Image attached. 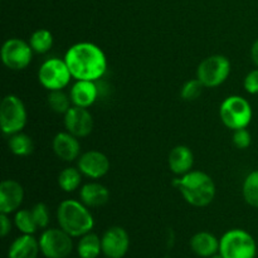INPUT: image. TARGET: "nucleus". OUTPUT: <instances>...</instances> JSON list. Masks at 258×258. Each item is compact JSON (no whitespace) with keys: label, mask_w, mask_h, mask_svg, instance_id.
<instances>
[{"label":"nucleus","mask_w":258,"mask_h":258,"mask_svg":"<svg viewBox=\"0 0 258 258\" xmlns=\"http://www.w3.org/2000/svg\"><path fill=\"white\" fill-rule=\"evenodd\" d=\"M64 60L76 81L96 82L107 70V58L103 50L90 42H81L68 48Z\"/></svg>","instance_id":"f257e3e1"},{"label":"nucleus","mask_w":258,"mask_h":258,"mask_svg":"<svg viewBox=\"0 0 258 258\" xmlns=\"http://www.w3.org/2000/svg\"><path fill=\"white\" fill-rule=\"evenodd\" d=\"M173 185L176 186L186 203L202 208L213 202L216 197V184L208 174L199 170H191L175 179Z\"/></svg>","instance_id":"f03ea898"},{"label":"nucleus","mask_w":258,"mask_h":258,"mask_svg":"<svg viewBox=\"0 0 258 258\" xmlns=\"http://www.w3.org/2000/svg\"><path fill=\"white\" fill-rule=\"evenodd\" d=\"M57 221L60 228L71 237H82L90 233L95 226V219L88 207L82 202L67 199L57 209Z\"/></svg>","instance_id":"7ed1b4c3"},{"label":"nucleus","mask_w":258,"mask_h":258,"mask_svg":"<svg viewBox=\"0 0 258 258\" xmlns=\"http://www.w3.org/2000/svg\"><path fill=\"white\" fill-rule=\"evenodd\" d=\"M219 253L223 258H256L257 243L244 229H231L219 239Z\"/></svg>","instance_id":"20e7f679"},{"label":"nucleus","mask_w":258,"mask_h":258,"mask_svg":"<svg viewBox=\"0 0 258 258\" xmlns=\"http://www.w3.org/2000/svg\"><path fill=\"white\" fill-rule=\"evenodd\" d=\"M219 116L224 126L231 130L246 128L253 117L252 106L242 96H229L219 107Z\"/></svg>","instance_id":"39448f33"},{"label":"nucleus","mask_w":258,"mask_h":258,"mask_svg":"<svg viewBox=\"0 0 258 258\" xmlns=\"http://www.w3.org/2000/svg\"><path fill=\"white\" fill-rule=\"evenodd\" d=\"M27 108L18 96L7 95L0 103V125L3 133L14 135L27 125Z\"/></svg>","instance_id":"423d86ee"},{"label":"nucleus","mask_w":258,"mask_h":258,"mask_svg":"<svg viewBox=\"0 0 258 258\" xmlns=\"http://www.w3.org/2000/svg\"><path fill=\"white\" fill-rule=\"evenodd\" d=\"M231 73V62L226 55H209L201 62L197 70V78L204 87L214 88L224 83Z\"/></svg>","instance_id":"0eeeda50"},{"label":"nucleus","mask_w":258,"mask_h":258,"mask_svg":"<svg viewBox=\"0 0 258 258\" xmlns=\"http://www.w3.org/2000/svg\"><path fill=\"white\" fill-rule=\"evenodd\" d=\"M72 238L62 228L45 229L39 238L40 253L45 258H67L73 251Z\"/></svg>","instance_id":"6e6552de"},{"label":"nucleus","mask_w":258,"mask_h":258,"mask_svg":"<svg viewBox=\"0 0 258 258\" xmlns=\"http://www.w3.org/2000/svg\"><path fill=\"white\" fill-rule=\"evenodd\" d=\"M72 75L64 59L50 58L43 62L38 71V80L40 85L48 91L63 90L70 83Z\"/></svg>","instance_id":"1a4fd4ad"},{"label":"nucleus","mask_w":258,"mask_h":258,"mask_svg":"<svg viewBox=\"0 0 258 258\" xmlns=\"http://www.w3.org/2000/svg\"><path fill=\"white\" fill-rule=\"evenodd\" d=\"M32 58L33 49L30 44L19 38H10L3 44L2 60L9 70H25L32 62Z\"/></svg>","instance_id":"9d476101"},{"label":"nucleus","mask_w":258,"mask_h":258,"mask_svg":"<svg viewBox=\"0 0 258 258\" xmlns=\"http://www.w3.org/2000/svg\"><path fill=\"white\" fill-rule=\"evenodd\" d=\"M102 253L107 258H122L130 248V237L122 227H111L101 238Z\"/></svg>","instance_id":"9b49d317"},{"label":"nucleus","mask_w":258,"mask_h":258,"mask_svg":"<svg viewBox=\"0 0 258 258\" xmlns=\"http://www.w3.org/2000/svg\"><path fill=\"white\" fill-rule=\"evenodd\" d=\"M64 127L76 138H86L93 130L92 113L85 107L72 106L64 115Z\"/></svg>","instance_id":"f8f14e48"},{"label":"nucleus","mask_w":258,"mask_h":258,"mask_svg":"<svg viewBox=\"0 0 258 258\" xmlns=\"http://www.w3.org/2000/svg\"><path fill=\"white\" fill-rule=\"evenodd\" d=\"M78 169L85 176L90 179H100L110 170V160L103 153L90 150L78 158Z\"/></svg>","instance_id":"ddd939ff"},{"label":"nucleus","mask_w":258,"mask_h":258,"mask_svg":"<svg viewBox=\"0 0 258 258\" xmlns=\"http://www.w3.org/2000/svg\"><path fill=\"white\" fill-rule=\"evenodd\" d=\"M24 201L22 184L13 179L3 180L0 184V213L10 214L17 212Z\"/></svg>","instance_id":"4468645a"},{"label":"nucleus","mask_w":258,"mask_h":258,"mask_svg":"<svg viewBox=\"0 0 258 258\" xmlns=\"http://www.w3.org/2000/svg\"><path fill=\"white\" fill-rule=\"evenodd\" d=\"M53 151L63 161H73L81 156V144L78 138L66 133H58L53 139Z\"/></svg>","instance_id":"2eb2a0df"},{"label":"nucleus","mask_w":258,"mask_h":258,"mask_svg":"<svg viewBox=\"0 0 258 258\" xmlns=\"http://www.w3.org/2000/svg\"><path fill=\"white\" fill-rule=\"evenodd\" d=\"M70 97L73 106L91 107L98 97V88L95 81H76L71 88Z\"/></svg>","instance_id":"dca6fc26"},{"label":"nucleus","mask_w":258,"mask_h":258,"mask_svg":"<svg viewBox=\"0 0 258 258\" xmlns=\"http://www.w3.org/2000/svg\"><path fill=\"white\" fill-rule=\"evenodd\" d=\"M81 202L88 208H98L110 201V190L100 183H87L81 188Z\"/></svg>","instance_id":"f3484780"},{"label":"nucleus","mask_w":258,"mask_h":258,"mask_svg":"<svg viewBox=\"0 0 258 258\" xmlns=\"http://www.w3.org/2000/svg\"><path fill=\"white\" fill-rule=\"evenodd\" d=\"M169 168L175 175H184L191 171L194 165L193 151L185 145H178L169 154Z\"/></svg>","instance_id":"a211bd4d"},{"label":"nucleus","mask_w":258,"mask_h":258,"mask_svg":"<svg viewBox=\"0 0 258 258\" xmlns=\"http://www.w3.org/2000/svg\"><path fill=\"white\" fill-rule=\"evenodd\" d=\"M39 252V239H35L33 234H23L10 244L8 258H37Z\"/></svg>","instance_id":"6ab92c4d"},{"label":"nucleus","mask_w":258,"mask_h":258,"mask_svg":"<svg viewBox=\"0 0 258 258\" xmlns=\"http://www.w3.org/2000/svg\"><path fill=\"white\" fill-rule=\"evenodd\" d=\"M190 248L197 256L209 258L219 252V239L209 232H198L191 237Z\"/></svg>","instance_id":"aec40b11"},{"label":"nucleus","mask_w":258,"mask_h":258,"mask_svg":"<svg viewBox=\"0 0 258 258\" xmlns=\"http://www.w3.org/2000/svg\"><path fill=\"white\" fill-rule=\"evenodd\" d=\"M102 252L101 238L96 233L85 234L77 244V253L80 258H97Z\"/></svg>","instance_id":"412c9836"},{"label":"nucleus","mask_w":258,"mask_h":258,"mask_svg":"<svg viewBox=\"0 0 258 258\" xmlns=\"http://www.w3.org/2000/svg\"><path fill=\"white\" fill-rule=\"evenodd\" d=\"M8 146L10 151L17 156H29L34 151V143L32 138L22 131L10 135Z\"/></svg>","instance_id":"4be33fe9"},{"label":"nucleus","mask_w":258,"mask_h":258,"mask_svg":"<svg viewBox=\"0 0 258 258\" xmlns=\"http://www.w3.org/2000/svg\"><path fill=\"white\" fill-rule=\"evenodd\" d=\"M82 175L78 168L63 169L58 175V185L66 193H72L81 186Z\"/></svg>","instance_id":"5701e85b"},{"label":"nucleus","mask_w":258,"mask_h":258,"mask_svg":"<svg viewBox=\"0 0 258 258\" xmlns=\"http://www.w3.org/2000/svg\"><path fill=\"white\" fill-rule=\"evenodd\" d=\"M29 44L33 52L38 54H44L49 52L53 45V35L48 29H38L30 35Z\"/></svg>","instance_id":"b1692460"},{"label":"nucleus","mask_w":258,"mask_h":258,"mask_svg":"<svg viewBox=\"0 0 258 258\" xmlns=\"http://www.w3.org/2000/svg\"><path fill=\"white\" fill-rule=\"evenodd\" d=\"M242 194L248 206L258 209V170H253L246 176L242 186Z\"/></svg>","instance_id":"393cba45"},{"label":"nucleus","mask_w":258,"mask_h":258,"mask_svg":"<svg viewBox=\"0 0 258 258\" xmlns=\"http://www.w3.org/2000/svg\"><path fill=\"white\" fill-rule=\"evenodd\" d=\"M48 106L50 110L55 113H60V115H66L68 110L72 107V101L67 93L63 92L62 90L49 91V95L47 97Z\"/></svg>","instance_id":"a878e982"},{"label":"nucleus","mask_w":258,"mask_h":258,"mask_svg":"<svg viewBox=\"0 0 258 258\" xmlns=\"http://www.w3.org/2000/svg\"><path fill=\"white\" fill-rule=\"evenodd\" d=\"M14 224L23 234H34L38 229L32 211L28 209H18L15 212Z\"/></svg>","instance_id":"bb28decb"},{"label":"nucleus","mask_w":258,"mask_h":258,"mask_svg":"<svg viewBox=\"0 0 258 258\" xmlns=\"http://www.w3.org/2000/svg\"><path fill=\"white\" fill-rule=\"evenodd\" d=\"M203 83L198 80V78H194V80L186 81L183 85L180 90V96L184 101H196L197 98H199V96L203 92Z\"/></svg>","instance_id":"cd10ccee"},{"label":"nucleus","mask_w":258,"mask_h":258,"mask_svg":"<svg viewBox=\"0 0 258 258\" xmlns=\"http://www.w3.org/2000/svg\"><path fill=\"white\" fill-rule=\"evenodd\" d=\"M32 214L33 218H34L37 227L40 229L47 228L48 224H49L50 217H49V209L45 206L44 203H37L32 208Z\"/></svg>","instance_id":"c85d7f7f"},{"label":"nucleus","mask_w":258,"mask_h":258,"mask_svg":"<svg viewBox=\"0 0 258 258\" xmlns=\"http://www.w3.org/2000/svg\"><path fill=\"white\" fill-rule=\"evenodd\" d=\"M233 144L237 149H247L252 144V135L246 128H238L233 131Z\"/></svg>","instance_id":"c756f323"},{"label":"nucleus","mask_w":258,"mask_h":258,"mask_svg":"<svg viewBox=\"0 0 258 258\" xmlns=\"http://www.w3.org/2000/svg\"><path fill=\"white\" fill-rule=\"evenodd\" d=\"M243 87L249 95H258V68L247 73L243 81Z\"/></svg>","instance_id":"7c9ffc66"},{"label":"nucleus","mask_w":258,"mask_h":258,"mask_svg":"<svg viewBox=\"0 0 258 258\" xmlns=\"http://www.w3.org/2000/svg\"><path fill=\"white\" fill-rule=\"evenodd\" d=\"M9 214L0 213V233L2 237H7L12 231V221H10Z\"/></svg>","instance_id":"2f4dec72"},{"label":"nucleus","mask_w":258,"mask_h":258,"mask_svg":"<svg viewBox=\"0 0 258 258\" xmlns=\"http://www.w3.org/2000/svg\"><path fill=\"white\" fill-rule=\"evenodd\" d=\"M251 58L252 62L254 63V66L258 68V38L253 42L251 47Z\"/></svg>","instance_id":"473e14b6"},{"label":"nucleus","mask_w":258,"mask_h":258,"mask_svg":"<svg viewBox=\"0 0 258 258\" xmlns=\"http://www.w3.org/2000/svg\"><path fill=\"white\" fill-rule=\"evenodd\" d=\"M209 258H223V256H222V254L219 253V252H218V253L213 254V256H212V257H209Z\"/></svg>","instance_id":"72a5a7b5"},{"label":"nucleus","mask_w":258,"mask_h":258,"mask_svg":"<svg viewBox=\"0 0 258 258\" xmlns=\"http://www.w3.org/2000/svg\"><path fill=\"white\" fill-rule=\"evenodd\" d=\"M106 258H107V257H106Z\"/></svg>","instance_id":"f704fd0d"}]
</instances>
